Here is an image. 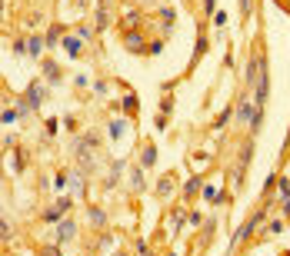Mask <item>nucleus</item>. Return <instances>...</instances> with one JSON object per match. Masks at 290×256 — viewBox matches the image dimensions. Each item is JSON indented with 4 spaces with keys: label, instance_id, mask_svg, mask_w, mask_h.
<instances>
[{
    "label": "nucleus",
    "instance_id": "obj_1",
    "mask_svg": "<svg viewBox=\"0 0 290 256\" xmlns=\"http://www.w3.org/2000/svg\"><path fill=\"white\" fill-rule=\"evenodd\" d=\"M110 17H114V0H100V3H97V27L107 30V27H110Z\"/></svg>",
    "mask_w": 290,
    "mask_h": 256
},
{
    "label": "nucleus",
    "instance_id": "obj_2",
    "mask_svg": "<svg viewBox=\"0 0 290 256\" xmlns=\"http://www.w3.org/2000/svg\"><path fill=\"white\" fill-rule=\"evenodd\" d=\"M74 236H77V223H74V219H60L57 239H60V243H74Z\"/></svg>",
    "mask_w": 290,
    "mask_h": 256
},
{
    "label": "nucleus",
    "instance_id": "obj_3",
    "mask_svg": "<svg viewBox=\"0 0 290 256\" xmlns=\"http://www.w3.org/2000/svg\"><path fill=\"white\" fill-rule=\"evenodd\" d=\"M63 50L70 57H80L83 50H80V37H63Z\"/></svg>",
    "mask_w": 290,
    "mask_h": 256
},
{
    "label": "nucleus",
    "instance_id": "obj_4",
    "mask_svg": "<svg viewBox=\"0 0 290 256\" xmlns=\"http://www.w3.org/2000/svg\"><path fill=\"white\" fill-rule=\"evenodd\" d=\"M174 183H177V177H174V173H167V177L160 180V186H157V193H160V197H167V193H174Z\"/></svg>",
    "mask_w": 290,
    "mask_h": 256
},
{
    "label": "nucleus",
    "instance_id": "obj_5",
    "mask_svg": "<svg viewBox=\"0 0 290 256\" xmlns=\"http://www.w3.org/2000/svg\"><path fill=\"white\" fill-rule=\"evenodd\" d=\"M40 100H43V87H37V83H34V87L27 90V103H30V107H37Z\"/></svg>",
    "mask_w": 290,
    "mask_h": 256
},
{
    "label": "nucleus",
    "instance_id": "obj_6",
    "mask_svg": "<svg viewBox=\"0 0 290 256\" xmlns=\"http://www.w3.org/2000/svg\"><path fill=\"white\" fill-rule=\"evenodd\" d=\"M43 43H47V40L34 34V37H30V43H27V47H30V54H34V57H40V54H43Z\"/></svg>",
    "mask_w": 290,
    "mask_h": 256
},
{
    "label": "nucleus",
    "instance_id": "obj_7",
    "mask_svg": "<svg viewBox=\"0 0 290 256\" xmlns=\"http://www.w3.org/2000/svg\"><path fill=\"white\" fill-rule=\"evenodd\" d=\"M127 47H130V50H140V47H144V40H140V34H127Z\"/></svg>",
    "mask_w": 290,
    "mask_h": 256
},
{
    "label": "nucleus",
    "instance_id": "obj_8",
    "mask_svg": "<svg viewBox=\"0 0 290 256\" xmlns=\"http://www.w3.org/2000/svg\"><path fill=\"white\" fill-rule=\"evenodd\" d=\"M90 223H94V226H104V223H107V217H104V210H90Z\"/></svg>",
    "mask_w": 290,
    "mask_h": 256
},
{
    "label": "nucleus",
    "instance_id": "obj_9",
    "mask_svg": "<svg viewBox=\"0 0 290 256\" xmlns=\"http://www.w3.org/2000/svg\"><path fill=\"white\" fill-rule=\"evenodd\" d=\"M140 166H154V146H144V157H140Z\"/></svg>",
    "mask_w": 290,
    "mask_h": 256
},
{
    "label": "nucleus",
    "instance_id": "obj_10",
    "mask_svg": "<svg viewBox=\"0 0 290 256\" xmlns=\"http://www.w3.org/2000/svg\"><path fill=\"white\" fill-rule=\"evenodd\" d=\"M124 127H127L124 120H114V123H110V137H124Z\"/></svg>",
    "mask_w": 290,
    "mask_h": 256
},
{
    "label": "nucleus",
    "instance_id": "obj_11",
    "mask_svg": "<svg viewBox=\"0 0 290 256\" xmlns=\"http://www.w3.org/2000/svg\"><path fill=\"white\" fill-rule=\"evenodd\" d=\"M43 219H50V223H54V219H63V213L54 206V210H47V213H43Z\"/></svg>",
    "mask_w": 290,
    "mask_h": 256
},
{
    "label": "nucleus",
    "instance_id": "obj_12",
    "mask_svg": "<svg viewBox=\"0 0 290 256\" xmlns=\"http://www.w3.org/2000/svg\"><path fill=\"white\" fill-rule=\"evenodd\" d=\"M57 210L67 217V210H70V197H63V200H57Z\"/></svg>",
    "mask_w": 290,
    "mask_h": 256
},
{
    "label": "nucleus",
    "instance_id": "obj_13",
    "mask_svg": "<svg viewBox=\"0 0 290 256\" xmlns=\"http://www.w3.org/2000/svg\"><path fill=\"white\" fill-rule=\"evenodd\" d=\"M60 40V27H54V30H50V34H47V43H50V47H54V43H57Z\"/></svg>",
    "mask_w": 290,
    "mask_h": 256
},
{
    "label": "nucleus",
    "instance_id": "obj_14",
    "mask_svg": "<svg viewBox=\"0 0 290 256\" xmlns=\"http://www.w3.org/2000/svg\"><path fill=\"white\" fill-rule=\"evenodd\" d=\"M280 197H284V200L290 197V177H287V180H280Z\"/></svg>",
    "mask_w": 290,
    "mask_h": 256
},
{
    "label": "nucleus",
    "instance_id": "obj_15",
    "mask_svg": "<svg viewBox=\"0 0 290 256\" xmlns=\"http://www.w3.org/2000/svg\"><path fill=\"white\" fill-rule=\"evenodd\" d=\"M77 37H80V40H90V37H94V30H90V27H80Z\"/></svg>",
    "mask_w": 290,
    "mask_h": 256
},
{
    "label": "nucleus",
    "instance_id": "obj_16",
    "mask_svg": "<svg viewBox=\"0 0 290 256\" xmlns=\"http://www.w3.org/2000/svg\"><path fill=\"white\" fill-rule=\"evenodd\" d=\"M250 7H253V0H240V14H244V17L250 14Z\"/></svg>",
    "mask_w": 290,
    "mask_h": 256
},
{
    "label": "nucleus",
    "instance_id": "obj_17",
    "mask_svg": "<svg viewBox=\"0 0 290 256\" xmlns=\"http://www.w3.org/2000/svg\"><path fill=\"white\" fill-rule=\"evenodd\" d=\"M213 7H217V0H204V10L207 14H213Z\"/></svg>",
    "mask_w": 290,
    "mask_h": 256
},
{
    "label": "nucleus",
    "instance_id": "obj_18",
    "mask_svg": "<svg viewBox=\"0 0 290 256\" xmlns=\"http://www.w3.org/2000/svg\"><path fill=\"white\" fill-rule=\"evenodd\" d=\"M140 256H154V253H150V250H147V246H144V243H140Z\"/></svg>",
    "mask_w": 290,
    "mask_h": 256
},
{
    "label": "nucleus",
    "instance_id": "obj_19",
    "mask_svg": "<svg viewBox=\"0 0 290 256\" xmlns=\"http://www.w3.org/2000/svg\"><path fill=\"white\" fill-rule=\"evenodd\" d=\"M114 256H127V253H114Z\"/></svg>",
    "mask_w": 290,
    "mask_h": 256
},
{
    "label": "nucleus",
    "instance_id": "obj_20",
    "mask_svg": "<svg viewBox=\"0 0 290 256\" xmlns=\"http://www.w3.org/2000/svg\"><path fill=\"white\" fill-rule=\"evenodd\" d=\"M170 256H174V253H170Z\"/></svg>",
    "mask_w": 290,
    "mask_h": 256
}]
</instances>
